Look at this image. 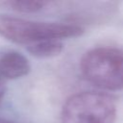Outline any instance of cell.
<instances>
[{
	"label": "cell",
	"mask_w": 123,
	"mask_h": 123,
	"mask_svg": "<svg viewBox=\"0 0 123 123\" xmlns=\"http://www.w3.org/2000/svg\"><path fill=\"white\" fill-rule=\"evenodd\" d=\"M83 33V27L77 24L37 22L0 14V36L15 43L30 45L42 40H61Z\"/></svg>",
	"instance_id": "6da1fadb"
},
{
	"label": "cell",
	"mask_w": 123,
	"mask_h": 123,
	"mask_svg": "<svg viewBox=\"0 0 123 123\" xmlns=\"http://www.w3.org/2000/svg\"><path fill=\"white\" fill-rule=\"evenodd\" d=\"M48 4L40 0H1L0 7L21 13H32L42 10Z\"/></svg>",
	"instance_id": "8992f818"
},
{
	"label": "cell",
	"mask_w": 123,
	"mask_h": 123,
	"mask_svg": "<svg viewBox=\"0 0 123 123\" xmlns=\"http://www.w3.org/2000/svg\"><path fill=\"white\" fill-rule=\"evenodd\" d=\"M31 69L29 61L20 53L10 51L0 58V77L14 80L29 73Z\"/></svg>",
	"instance_id": "277c9868"
},
{
	"label": "cell",
	"mask_w": 123,
	"mask_h": 123,
	"mask_svg": "<svg viewBox=\"0 0 123 123\" xmlns=\"http://www.w3.org/2000/svg\"><path fill=\"white\" fill-rule=\"evenodd\" d=\"M63 50V44L61 40H42L27 45V51L34 57L45 59L60 55Z\"/></svg>",
	"instance_id": "5b68a950"
},
{
	"label": "cell",
	"mask_w": 123,
	"mask_h": 123,
	"mask_svg": "<svg viewBox=\"0 0 123 123\" xmlns=\"http://www.w3.org/2000/svg\"><path fill=\"white\" fill-rule=\"evenodd\" d=\"M5 92H6V86H5V83H4V80L0 77V104L4 98V95H5Z\"/></svg>",
	"instance_id": "52a82bcc"
},
{
	"label": "cell",
	"mask_w": 123,
	"mask_h": 123,
	"mask_svg": "<svg viewBox=\"0 0 123 123\" xmlns=\"http://www.w3.org/2000/svg\"><path fill=\"white\" fill-rule=\"evenodd\" d=\"M116 106L112 97L96 91L70 96L62 106V123H114Z\"/></svg>",
	"instance_id": "3957f363"
},
{
	"label": "cell",
	"mask_w": 123,
	"mask_h": 123,
	"mask_svg": "<svg viewBox=\"0 0 123 123\" xmlns=\"http://www.w3.org/2000/svg\"><path fill=\"white\" fill-rule=\"evenodd\" d=\"M80 67L91 85L106 90L123 89V49L97 47L86 52Z\"/></svg>",
	"instance_id": "7a4b0ae2"
},
{
	"label": "cell",
	"mask_w": 123,
	"mask_h": 123,
	"mask_svg": "<svg viewBox=\"0 0 123 123\" xmlns=\"http://www.w3.org/2000/svg\"><path fill=\"white\" fill-rule=\"evenodd\" d=\"M0 123H15V122L11 121V120H8V119H3V118H0Z\"/></svg>",
	"instance_id": "ba28073f"
}]
</instances>
